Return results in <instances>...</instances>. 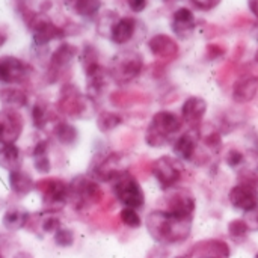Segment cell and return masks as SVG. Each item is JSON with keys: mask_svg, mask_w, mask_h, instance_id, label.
I'll list each match as a JSON object with an SVG mask.
<instances>
[{"mask_svg": "<svg viewBox=\"0 0 258 258\" xmlns=\"http://www.w3.org/2000/svg\"><path fill=\"white\" fill-rule=\"evenodd\" d=\"M148 234L160 245L184 242L192 231V218L175 216L166 210H154L147 218Z\"/></svg>", "mask_w": 258, "mask_h": 258, "instance_id": "6da1fadb", "label": "cell"}, {"mask_svg": "<svg viewBox=\"0 0 258 258\" xmlns=\"http://www.w3.org/2000/svg\"><path fill=\"white\" fill-rule=\"evenodd\" d=\"M183 128V119L169 110H159L153 115L147 130L145 142L153 148H163L175 141Z\"/></svg>", "mask_w": 258, "mask_h": 258, "instance_id": "7a4b0ae2", "label": "cell"}, {"mask_svg": "<svg viewBox=\"0 0 258 258\" xmlns=\"http://www.w3.org/2000/svg\"><path fill=\"white\" fill-rule=\"evenodd\" d=\"M144 70V57L136 50H124L116 53L107 68L110 79L118 85H127L141 76Z\"/></svg>", "mask_w": 258, "mask_h": 258, "instance_id": "3957f363", "label": "cell"}, {"mask_svg": "<svg viewBox=\"0 0 258 258\" xmlns=\"http://www.w3.org/2000/svg\"><path fill=\"white\" fill-rule=\"evenodd\" d=\"M103 200V190L94 178L83 175L76 177L68 183V203L77 210H83L89 206L98 204Z\"/></svg>", "mask_w": 258, "mask_h": 258, "instance_id": "277c9868", "label": "cell"}, {"mask_svg": "<svg viewBox=\"0 0 258 258\" xmlns=\"http://www.w3.org/2000/svg\"><path fill=\"white\" fill-rule=\"evenodd\" d=\"M112 183H113V194L124 207H130L135 210L144 207L145 204L144 189L141 183L128 171L122 172Z\"/></svg>", "mask_w": 258, "mask_h": 258, "instance_id": "5b68a950", "label": "cell"}, {"mask_svg": "<svg viewBox=\"0 0 258 258\" xmlns=\"http://www.w3.org/2000/svg\"><path fill=\"white\" fill-rule=\"evenodd\" d=\"M151 175L163 190H169L178 184L183 177L181 160L171 156H160L151 163Z\"/></svg>", "mask_w": 258, "mask_h": 258, "instance_id": "8992f818", "label": "cell"}, {"mask_svg": "<svg viewBox=\"0 0 258 258\" xmlns=\"http://www.w3.org/2000/svg\"><path fill=\"white\" fill-rule=\"evenodd\" d=\"M27 26L32 30L33 42L38 47L47 45L48 42L54 39H62L65 36V30L59 26H56L47 15L29 12V15L24 17Z\"/></svg>", "mask_w": 258, "mask_h": 258, "instance_id": "52a82bcc", "label": "cell"}, {"mask_svg": "<svg viewBox=\"0 0 258 258\" xmlns=\"http://www.w3.org/2000/svg\"><path fill=\"white\" fill-rule=\"evenodd\" d=\"M41 190L42 206L48 213L59 212L68 203V183L57 178L41 180V183L35 184Z\"/></svg>", "mask_w": 258, "mask_h": 258, "instance_id": "ba28073f", "label": "cell"}, {"mask_svg": "<svg viewBox=\"0 0 258 258\" xmlns=\"http://www.w3.org/2000/svg\"><path fill=\"white\" fill-rule=\"evenodd\" d=\"M166 212L181 216V218H194L195 209H197V200L195 195L186 189V187H172L166 190L165 197Z\"/></svg>", "mask_w": 258, "mask_h": 258, "instance_id": "9c48e42d", "label": "cell"}, {"mask_svg": "<svg viewBox=\"0 0 258 258\" xmlns=\"http://www.w3.org/2000/svg\"><path fill=\"white\" fill-rule=\"evenodd\" d=\"M125 171L122 168V156L112 151L95 157L91 166V174L95 181H113Z\"/></svg>", "mask_w": 258, "mask_h": 258, "instance_id": "30bf717a", "label": "cell"}, {"mask_svg": "<svg viewBox=\"0 0 258 258\" xmlns=\"http://www.w3.org/2000/svg\"><path fill=\"white\" fill-rule=\"evenodd\" d=\"M24 128V119L14 109L0 110V144L12 145L15 144Z\"/></svg>", "mask_w": 258, "mask_h": 258, "instance_id": "8fae6325", "label": "cell"}, {"mask_svg": "<svg viewBox=\"0 0 258 258\" xmlns=\"http://www.w3.org/2000/svg\"><path fill=\"white\" fill-rule=\"evenodd\" d=\"M30 67L15 56H0V83H23L30 76Z\"/></svg>", "mask_w": 258, "mask_h": 258, "instance_id": "7c38bea8", "label": "cell"}, {"mask_svg": "<svg viewBox=\"0 0 258 258\" xmlns=\"http://www.w3.org/2000/svg\"><path fill=\"white\" fill-rule=\"evenodd\" d=\"M228 200L234 209L249 213L258 207V189L246 183H239L230 189Z\"/></svg>", "mask_w": 258, "mask_h": 258, "instance_id": "4fadbf2b", "label": "cell"}, {"mask_svg": "<svg viewBox=\"0 0 258 258\" xmlns=\"http://www.w3.org/2000/svg\"><path fill=\"white\" fill-rule=\"evenodd\" d=\"M200 130H190L181 133L172 142V153L181 162H195V157L200 151Z\"/></svg>", "mask_w": 258, "mask_h": 258, "instance_id": "5bb4252c", "label": "cell"}, {"mask_svg": "<svg viewBox=\"0 0 258 258\" xmlns=\"http://www.w3.org/2000/svg\"><path fill=\"white\" fill-rule=\"evenodd\" d=\"M207 101L203 97H189L181 106V119L190 130H200L207 113Z\"/></svg>", "mask_w": 258, "mask_h": 258, "instance_id": "9a60e30c", "label": "cell"}, {"mask_svg": "<svg viewBox=\"0 0 258 258\" xmlns=\"http://www.w3.org/2000/svg\"><path fill=\"white\" fill-rule=\"evenodd\" d=\"M86 103L80 91L74 85H65L60 91V98L57 101V109L68 116H82Z\"/></svg>", "mask_w": 258, "mask_h": 258, "instance_id": "2e32d148", "label": "cell"}, {"mask_svg": "<svg viewBox=\"0 0 258 258\" xmlns=\"http://www.w3.org/2000/svg\"><path fill=\"white\" fill-rule=\"evenodd\" d=\"M148 48L153 53V56H156L160 60H172L180 53L177 41L166 33H157L151 36L148 41Z\"/></svg>", "mask_w": 258, "mask_h": 258, "instance_id": "e0dca14e", "label": "cell"}, {"mask_svg": "<svg viewBox=\"0 0 258 258\" xmlns=\"http://www.w3.org/2000/svg\"><path fill=\"white\" fill-rule=\"evenodd\" d=\"M171 29L178 39H189L197 29V17L189 8H178L172 14Z\"/></svg>", "mask_w": 258, "mask_h": 258, "instance_id": "ac0fdd59", "label": "cell"}, {"mask_svg": "<svg viewBox=\"0 0 258 258\" xmlns=\"http://www.w3.org/2000/svg\"><path fill=\"white\" fill-rule=\"evenodd\" d=\"M77 53H79V48L73 44H68V42L60 44L53 51V54L50 57V63H48V73L51 76H54V80L73 62V59L77 56Z\"/></svg>", "mask_w": 258, "mask_h": 258, "instance_id": "d6986e66", "label": "cell"}, {"mask_svg": "<svg viewBox=\"0 0 258 258\" xmlns=\"http://www.w3.org/2000/svg\"><path fill=\"white\" fill-rule=\"evenodd\" d=\"M138 30V20L133 17H121L115 21L110 29L109 38L116 45H124L130 42Z\"/></svg>", "mask_w": 258, "mask_h": 258, "instance_id": "ffe728a7", "label": "cell"}, {"mask_svg": "<svg viewBox=\"0 0 258 258\" xmlns=\"http://www.w3.org/2000/svg\"><path fill=\"white\" fill-rule=\"evenodd\" d=\"M258 94V76L248 74L237 79L233 85V100L239 104L252 101Z\"/></svg>", "mask_w": 258, "mask_h": 258, "instance_id": "44dd1931", "label": "cell"}, {"mask_svg": "<svg viewBox=\"0 0 258 258\" xmlns=\"http://www.w3.org/2000/svg\"><path fill=\"white\" fill-rule=\"evenodd\" d=\"M194 252H198V258H230V248L222 240H206L192 248Z\"/></svg>", "mask_w": 258, "mask_h": 258, "instance_id": "7402d4cb", "label": "cell"}, {"mask_svg": "<svg viewBox=\"0 0 258 258\" xmlns=\"http://www.w3.org/2000/svg\"><path fill=\"white\" fill-rule=\"evenodd\" d=\"M63 5L68 11H71L79 17L92 18L100 12L103 2L101 0H63Z\"/></svg>", "mask_w": 258, "mask_h": 258, "instance_id": "603a6c76", "label": "cell"}, {"mask_svg": "<svg viewBox=\"0 0 258 258\" xmlns=\"http://www.w3.org/2000/svg\"><path fill=\"white\" fill-rule=\"evenodd\" d=\"M21 165H23L21 151L15 144L0 147V166L3 169H6L8 172H14L21 169Z\"/></svg>", "mask_w": 258, "mask_h": 258, "instance_id": "cb8c5ba5", "label": "cell"}, {"mask_svg": "<svg viewBox=\"0 0 258 258\" xmlns=\"http://www.w3.org/2000/svg\"><path fill=\"white\" fill-rule=\"evenodd\" d=\"M9 186L12 192L24 197L35 189V181L27 172H24L23 169H18V171L9 172Z\"/></svg>", "mask_w": 258, "mask_h": 258, "instance_id": "d4e9b609", "label": "cell"}, {"mask_svg": "<svg viewBox=\"0 0 258 258\" xmlns=\"http://www.w3.org/2000/svg\"><path fill=\"white\" fill-rule=\"evenodd\" d=\"M0 101L5 106V109H14L18 110L24 106H27L29 95L18 88H6L0 91Z\"/></svg>", "mask_w": 258, "mask_h": 258, "instance_id": "484cf974", "label": "cell"}, {"mask_svg": "<svg viewBox=\"0 0 258 258\" xmlns=\"http://www.w3.org/2000/svg\"><path fill=\"white\" fill-rule=\"evenodd\" d=\"M27 222H29V213L23 209H18V207L9 209L3 215V219H2L3 227L8 231H18V230L24 228Z\"/></svg>", "mask_w": 258, "mask_h": 258, "instance_id": "4316f807", "label": "cell"}, {"mask_svg": "<svg viewBox=\"0 0 258 258\" xmlns=\"http://www.w3.org/2000/svg\"><path fill=\"white\" fill-rule=\"evenodd\" d=\"M53 135L57 139L59 144L62 145H74L79 139V132L71 122H57L53 128Z\"/></svg>", "mask_w": 258, "mask_h": 258, "instance_id": "83f0119b", "label": "cell"}, {"mask_svg": "<svg viewBox=\"0 0 258 258\" xmlns=\"http://www.w3.org/2000/svg\"><path fill=\"white\" fill-rule=\"evenodd\" d=\"M122 124V118L115 112H101L97 116V127L103 133H109Z\"/></svg>", "mask_w": 258, "mask_h": 258, "instance_id": "f1b7e54d", "label": "cell"}, {"mask_svg": "<svg viewBox=\"0 0 258 258\" xmlns=\"http://www.w3.org/2000/svg\"><path fill=\"white\" fill-rule=\"evenodd\" d=\"M249 231H251V227L248 225L245 219H234L228 224V234L236 243L245 242Z\"/></svg>", "mask_w": 258, "mask_h": 258, "instance_id": "f546056e", "label": "cell"}, {"mask_svg": "<svg viewBox=\"0 0 258 258\" xmlns=\"http://www.w3.org/2000/svg\"><path fill=\"white\" fill-rule=\"evenodd\" d=\"M48 119H50L48 109L42 103H36L32 107V122H33V125L41 130L48 124Z\"/></svg>", "mask_w": 258, "mask_h": 258, "instance_id": "4dcf8cb0", "label": "cell"}, {"mask_svg": "<svg viewBox=\"0 0 258 258\" xmlns=\"http://www.w3.org/2000/svg\"><path fill=\"white\" fill-rule=\"evenodd\" d=\"M119 219L121 222L128 227V228H139L142 225V219L138 213V210L130 209V207H124L119 213Z\"/></svg>", "mask_w": 258, "mask_h": 258, "instance_id": "1f68e13d", "label": "cell"}, {"mask_svg": "<svg viewBox=\"0 0 258 258\" xmlns=\"http://www.w3.org/2000/svg\"><path fill=\"white\" fill-rule=\"evenodd\" d=\"M54 243L60 248H70L74 243V233L70 228H59L54 233Z\"/></svg>", "mask_w": 258, "mask_h": 258, "instance_id": "d6a6232c", "label": "cell"}, {"mask_svg": "<svg viewBox=\"0 0 258 258\" xmlns=\"http://www.w3.org/2000/svg\"><path fill=\"white\" fill-rule=\"evenodd\" d=\"M100 63L98 62V51L94 45H85L83 51H82V65L83 70H88L94 65Z\"/></svg>", "mask_w": 258, "mask_h": 258, "instance_id": "836d02e7", "label": "cell"}, {"mask_svg": "<svg viewBox=\"0 0 258 258\" xmlns=\"http://www.w3.org/2000/svg\"><path fill=\"white\" fill-rule=\"evenodd\" d=\"M225 162L230 168H239L245 162V154L237 148H231L225 156Z\"/></svg>", "mask_w": 258, "mask_h": 258, "instance_id": "e575fe53", "label": "cell"}, {"mask_svg": "<svg viewBox=\"0 0 258 258\" xmlns=\"http://www.w3.org/2000/svg\"><path fill=\"white\" fill-rule=\"evenodd\" d=\"M41 228H42V231L47 233V234H54V233L60 228V219L50 215V216L44 218V221H42V224H41Z\"/></svg>", "mask_w": 258, "mask_h": 258, "instance_id": "d590c367", "label": "cell"}, {"mask_svg": "<svg viewBox=\"0 0 258 258\" xmlns=\"http://www.w3.org/2000/svg\"><path fill=\"white\" fill-rule=\"evenodd\" d=\"M33 165H35V169L39 172V174H47L50 171V159L47 154H42V156H35L33 157Z\"/></svg>", "mask_w": 258, "mask_h": 258, "instance_id": "8d00e7d4", "label": "cell"}, {"mask_svg": "<svg viewBox=\"0 0 258 258\" xmlns=\"http://www.w3.org/2000/svg\"><path fill=\"white\" fill-rule=\"evenodd\" d=\"M190 2H192V5H194L195 8H198L200 11L207 12V11H212V9L218 8V6L221 5L222 0H190Z\"/></svg>", "mask_w": 258, "mask_h": 258, "instance_id": "74e56055", "label": "cell"}, {"mask_svg": "<svg viewBox=\"0 0 258 258\" xmlns=\"http://www.w3.org/2000/svg\"><path fill=\"white\" fill-rule=\"evenodd\" d=\"M127 5H128L132 12L139 14V12L145 11V8L148 5V0H127Z\"/></svg>", "mask_w": 258, "mask_h": 258, "instance_id": "f35d334b", "label": "cell"}, {"mask_svg": "<svg viewBox=\"0 0 258 258\" xmlns=\"http://www.w3.org/2000/svg\"><path fill=\"white\" fill-rule=\"evenodd\" d=\"M221 54H224V48H222V47H219V45H216V44H210V45L207 47V56H209L210 59H215V57H218V56H221Z\"/></svg>", "mask_w": 258, "mask_h": 258, "instance_id": "ab89813d", "label": "cell"}, {"mask_svg": "<svg viewBox=\"0 0 258 258\" xmlns=\"http://www.w3.org/2000/svg\"><path fill=\"white\" fill-rule=\"evenodd\" d=\"M47 151H48V142L47 141H41V142H38L36 145H35V148H33V157L35 156H42V154H47Z\"/></svg>", "mask_w": 258, "mask_h": 258, "instance_id": "60d3db41", "label": "cell"}, {"mask_svg": "<svg viewBox=\"0 0 258 258\" xmlns=\"http://www.w3.org/2000/svg\"><path fill=\"white\" fill-rule=\"evenodd\" d=\"M248 215H249V221H246V222H248V225H249V227H251V225H255L252 230H258V207L255 209V210L249 212Z\"/></svg>", "mask_w": 258, "mask_h": 258, "instance_id": "b9f144b4", "label": "cell"}, {"mask_svg": "<svg viewBox=\"0 0 258 258\" xmlns=\"http://www.w3.org/2000/svg\"><path fill=\"white\" fill-rule=\"evenodd\" d=\"M156 254H151L150 258H168V251L165 248H154Z\"/></svg>", "mask_w": 258, "mask_h": 258, "instance_id": "7bdbcfd3", "label": "cell"}, {"mask_svg": "<svg viewBox=\"0 0 258 258\" xmlns=\"http://www.w3.org/2000/svg\"><path fill=\"white\" fill-rule=\"evenodd\" d=\"M248 8L254 14V17L258 18V0H248Z\"/></svg>", "mask_w": 258, "mask_h": 258, "instance_id": "ee69618b", "label": "cell"}, {"mask_svg": "<svg viewBox=\"0 0 258 258\" xmlns=\"http://www.w3.org/2000/svg\"><path fill=\"white\" fill-rule=\"evenodd\" d=\"M12 258H33V255L30 254V252H26V251H20V252H17L15 255Z\"/></svg>", "mask_w": 258, "mask_h": 258, "instance_id": "f6af8a7d", "label": "cell"}, {"mask_svg": "<svg viewBox=\"0 0 258 258\" xmlns=\"http://www.w3.org/2000/svg\"><path fill=\"white\" fill-rule=\"evenodd\" d=\"M254 59H255V62H257V63H258V50H257V51H255V56H254Z\"/></svg>", "mask_w": 258, "mask_h": 258, "instance_id": "bcb514c9", "label": "cell"}, {"mask_svg": "<svg viewBox=\"0 0 258 258\" xmlns=\"http://www.w3.org/2000/svg\"><path fill=\"white\" fill-rule=\"evenodd\" d=\"M0 258H5V255L2 254V251H0Z\"/></svg>", "mask_w": 258, "mask_h": 258, "instance_id": "7dc6e473", "label": "cell"}, {"mask_svg": "<svg viewBox=\"0 0 258 258\" xmlns=\"http://www.w3.org/2000/svg\"><path fill=\"white\" fill-rule=\"evenodd\" d=\"M254 258H258V252H257V254H255V257H254Z\"/></svg>", "mask_w": 258, "mask_h": 258, "instance_id": "c3c4849f", "label": "cell"}, {"mask_svg": "<svg viewBox=\"0 0 258 258\" xmlns=\"http://www.w3.org/2000/svg\"><path fill=\"white\" fill-rule=\"evenodd\" d=\"M257 39H258V32H257Z\"/></svg>", "mask_w": 258, "mask_h": 258, "instance_id": "681fc988", "label": "cell"}, {"mask_svg": "<svg viewBox=\"0 0 258 258\" xmlns=\"http://www.w3.org/2000/svg\"><path fill=\"white\" fill-rule=\"evenodd\" d=\"M257 171H258V166H257Z\"/></svg>", "mask_w": 258, "mask_h": 258, "instance_id": "f907efd6", "label": "cell"}]
</instances>
